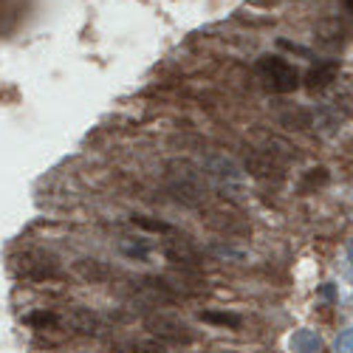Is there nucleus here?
<instances>
[{"label": "nucleus", "mask_w": 353, "mask_h": 353, "mask_svg": "<svg viewBox=\"0 0 353 353\" xmlns=\"http://www.w3.org/2000/svg\"><path fill=\"white\" fill-rule=\"evenodd\" d=\"M257 77L274 94H291L300 88V71L277 54H263L257 60Z\"/></svg>", "instance_id": "obj_1"}, {"label": "nucleus", "mask_w": 353, "mask_h": 353, "mask_svg": "<svg viewBox=\"0 0 353 353\" xmlns=\"http://www.w3.org/2000/svg\"><path fill=\"white\" fill-rule=\"evenodd\" d=\"M144 328L150 331V336H156L161 345H192L195 334L184 319L170 316V314H150L144 316Z\"/></svg>", "instance_id": "obj_2"}, {"label": "nucleus", "mask_w": 353, "mask_h": 353, "mask_svg": "<svg viewBox=\"0 0 353 353\" xmlns=\"http://www.w3.org/2000/svg\"><path fill=\"white\" fill-rule=\"evenodd\" d=\"M207 223H210L212 229L229 234V238H241V234H249V232H252L249 223L243 221V215L234 212V210H229V207H215V210H210V212H207Z\"/></svg>", "instance_id": "obj_3"}, {"label": "nucleus", "mask_w": 353, "mask_h": 353, "mask_svg": "<svg viewBox=\"0 0 353 353\" xmlns=\"http://www.w3.org/2000/svg\"><path fill=\"white\" fill-rule=\"evenodd\" d=\"M164 254L170 263H175V266H181L184 272H195L201 266V257L195 252V246L190 241H179V238H172V241H164Z\"/></svg>", "instance_id": "obj_4"}, {"label": "nucleus", "mask_w": 353, "mask_h": 353, "mask_svg": "<svg viewBox=\"0 0 353 353\" xmlns=\"http://www.w3.org/2000/svg\"><path fill=\"white\" fill-rule=\"evenodd\" d=\"M20 274L26 280H54L57 274H60V269H57V263L46 254H26L23 263H20Z\"/></svg>", "instance_id": "obj_5"}, {"label": "nucleus", "mask_w": 353, "mask_h": 353, "mask_svg": "<svg viewBox=\"0 0 353 353\" xmlns=\"http://www.w3.org/2000/svg\"><path fill=\"white\" fill-rule=\"evenodd\" d=\"M65 322L77 331V334H85V336H97L102 331V319L94 314V311H88V308H71L65 314Z\"/></svg>", "instance_id": "obj_6"}, {"label": "nucleus", "mask_w": 353, "mask_h": 353, "mask_svg": "<svg viewBox=\"0 0 353 353\" xmlns=\"http://www.w3.org/2000/svg\"><path fill=\"white\" fill-rule=\"evenodd\" d=\"M336 74H339V63H334V60L316 63V65L303 77V82H305L308 91H322V88H328L331 82H336Z\"/></svg>", "instance_id": "obj_7"}, {"label": "nucleus", "mask_w": 353, "mask_h": 353, "mask_svg": "<svg viewBox=\"0 0 353 353\" xmlns=\"http://www.w3.org/2000/svg\"><path fill=\"white\" fill-rule=\"evenodd\" d=\"M246 170L257 179H272V175H283V167L272 159V153H249L246 156Z\"/></svg>", "instance_id": "obj_8"}, {"label": "nucleus", "mask_w": 353, "mask_h": 353, "mask_svg": "<svg viewBox=\"0 0 353 353\" xmlns=\"http://www.w3.org/2000/svg\"><path fill=\"white\" fill-rule=\"evenodd\" d=\"M74 272L85 280H91V283H108L113 280V269L108 266V263L102 260H77L74 263Z\"/></svg>", "instance_id": "obj_9"}, {"label": "nucleus", "mask_w": 353, "mask_h": 353, "mask_svg": "<svg viewBox=\"0 0 353 353\" xmlns=\"http://www.w3.org/2000/svg\"><path fill=\"white\" fill-rule=\"evenodd\" d=\"M113 353H167V345L156 339H122L113 342Z\"/></svg>", "instance_id": "obj_10"}, {"label": "nucleus", "mask_w": 353, "mask_h": 353, "mask_svg": "<svg viewBox=\"0 0 353 353\" xmlns=\"http://www.w3.org/2000/svg\"><path fill=\"white\" fill-rule=\"evenodd\" d=\"M316 37L322 43H328V46H336V43L345 40V28L339 26V20H322L316 26Z\"/></svg>", "instance_id": "obj_11"}, {"label": "nucleus", "mask_w": 353, "mask_h": 353, "mask_svg": "<svg viewBox=\"0 0 353 353\" xmlns=\"http://www.w3.org/2000/svg\"><path fill=\"white\" fill-rule=\"evenodd\" d=\"M201 319L210 322V325H221V328H241L243 319L238 314H229V311H201Z\"/></svg>", "instance_id": "obj_12"}, {"label": "nucleus", "mask_w": 353, "mask_h": 353, "mask_svg": "<svg viewBox=\"0 0 353 353\" xmlns=\"http://www.w3.org/2000/svg\"><path fill=\"white\" fill-rule=\"evenodd\" d=\"M26 322H28L32 328L46 331V328H57L63 319L57 316V314H51V311H34V314H28V316H26Z\"/></svg>", "instance_id": "obj_13"}, {"label": "nucleus", "mask_w": 353, "mask_h": 353, "mask_svg": "<svg viewBox=\"0 0 353 353\" xmlns=\"http://www.w3.org/2000/svg\"><path fill=\"white\" fill-rule=\"evenodd\" d=\"M133 226L144 229V232H156V234H172V226L156 218H147V215H133Z\"/></svg>", "instance_id": "obj_14"}, {"label": "nucleus", "mask_w": 353, "mask_h": 353, "mask_svg": "<svg viewBox=\"0 0 353 353\" xmlns=\"http://www.w3.org/2000/svg\"><path fill=\"white\" fill-rule=\"evenodd\" d=\"M283 122H285L288 128L305 130V128H311V116H308L305 110H288V113H283Z\"/></svg>", "instance_id": "obj_15"}, {"label": "nucleus", "mask_w": 353, "mask_h": 353, "mask_svg": "<svg viewBox=\"0 0 353 353\" xmlns=\"http://www.w3.org/2000/svg\"><path fill=\"white\" fill-rule=\"evenodd\" d=\"M336 105H339L347 116H353V82H345V85L339 88V94H336Z\"/></svg>", "instance_id": "obj_16"}, {"label": "nucleus", "mask_w": 353, "mask_h": 353, "mask_svg": "<svg viewBox=\"0 0 353 353\" xmlns=\"http://www.w3.org/2000/svg\"><path fill=\"white\" fill-rule=\"evenodd\" d=\"M336 353H353V331H345L336 339Z\"/></svg>", "instance_id": "obj_17"}, {"label": "nucleus", "mask_w": 353, "mask_h": 353, "mask_svg": "<svg viewBox=\"0 0 353 353\" xmlns=\"http://www.w3.org/2000/svg\"><path fill=\"white\" fill-rule=\"evenodd\" d=\"M328 181V170H311V175H308V181H305V187H316V184H325Z\"/></svg>", "instance_id": "obj_18"}, {"label": "nucleus", "mask_w": 353, "mask_h": 353, "mask_svg": "<svg viewBox=\"0 0 353 353\" xmlns=\"http://www.w3.org/2000/svg\"><path fill=\"white\" fill-rule=\"evenodd\" d=\"M342 6H345L350 14H353V0H342Z\"/></svg>", "instance_id": "obj_19"}]
</instances>
